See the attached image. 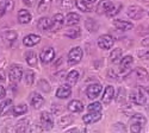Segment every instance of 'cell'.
Returning <instances> with one entry per match:
<instances>
[{"label": "cell", "instance_id": "1", "mask_svg": "<svg viewBox=\"0 0 149 133\" xmlns=\"http://www.w3.org/2000/svg\"><path fill=\"white\" fill-rule=\"evenodd\" d=\"M81 58H82L81 48H79V46L73 48V49L69 51V54H68V64L69 65H75L81 61Z\"/></svg>", "mask_w": 149, "mask_h": 133}, {"label": "cell", "instance_id": "2", "mask_svg": "<svg viewBox=\"0 0 149 133\" xmlns=\"http://www.w3.org/2000/svg\"><path fill=\"white\" fill-rule=\"evenodd\" d=\"M115 44V39L111 34H103L98 39V46L103 50H109Z\"/></svg>", "mask_w": 149, "mask_h": 133}, {"label": "cell", "instance_id": "3", "mask_svg": "<svg viewBox=\"0 0 149 133\" xmlns=\"http://www.w3.org/2000/svg\"><path fill=\"white\" fill-rule=\"evenodd\" d=\"M23 74H24V71L22 69V67L19 65H13V67H11L10 71H8V77H10V81L12 83H17L22 80L23 77Z\"/></svg>", "mask_w": 149, "mask_h": 133}, {"label": "cell", "instance_id": "4", "mask_svg": "<svg viewBox=\"0 0 149 133\" xmlns=\"http://www.w3.org/2000/svg\"><path fill=\"white\" fill-rule=\"evenodd\" d=\"M41 126L42 130H52L54 126V119L53 115L48 112H43L41 114Z\"/></svg>", "mask_w": 149, "mask_h": 133}, {"label": "cell", "instance_id": "5", "mask_svg": "<svg viewBox=\"0 0 149 133\" xmlns=\"http://www.w3.org/2000/svg\"><path fill=\"white\" fill-rule=\"evenodd\" d=\"M100 92H102V84H99V83H92L87 87V89H86L87 98L92 99V100L98 98L99 94H100Z\"/></svg>", "mask_w": 149, "mask_h": 133}, {"label": "cell", "instance_id": "6", "mask_svg": "<svg viewBox=\"0 0 149 133\" xmlns=\"http://www.w3.org/2000/svg\"><path fill=\"white\" fill-rule=\"evenodd\" d=\"M40 58H41L42 63H44V64L50 63L53 59L55 58V51H54V49H53V48H48V49H44L41 52Z\"/></svg>", "mask_w": 149, "mask_h": 133}, {"label": "cell", "instance_id": "7", "mask_svg": "<svg viewBox=\"0 0 149 133\" xmlns=\"http://www.w3.org/2000/svg\"><path fill=\"white\" fill-rule=\"evenodd\" d=\"M127 14H128L131 19L137 20V19H141V18L143 17V10H142L140 6L132 5V6H130V7L128 8Z\"/></svg>", "mask_w": 149, "mask_h": 133}, {"label": "cell", "instance_id": "8", "mask_svg": "<svg viewBox=\"0 0 149 133\" xmlns=\"http://www.w3.org/2000/svg\"><path fill=\"white\" fill-rule=\"evenodd\" d=\"M100 119H102V112H91V113L82 116V121L86 125H90V124L99 121Z\"/></svg>", "mask_w": 149, "mask_h": 133}, {"label": "cell", "instance_id": "9", "mask_svg": "<svg viewBox=\"0 0 149 133\" xmlns=\"http://www.w3.org/2000/svg\"><path fill=\"white\" fill-rule=\"evenodd\" d=\"M113 4L110 1V0H100V3L98 4L97 6V12L99 14H102V13H109V12L111 11V8H112Z\"/></svg>", "mask_w": 149, "mask_h": 133}, {"label": "cell", "instance_id": "10", "mask_svg": "<svg viewBox=\"0 0 149 133\" xmlns=\"http://www.w3.org/2000/svg\"><path fill=\"white\" fill-rule=\"evenodd\" d=\"M63 20H65V18H63V16H62L61 13L55 14L54 18H53V21H52L50 30L52 31H58V30H61L62 26H63V23H65Z\"/></svg>", "mask_w": 149, "mask_h": 133}, {"label": "cell", "instance_id": "11", "mask_svg": "<svg viewBox=\"0 0 149 133\" xmlns=\"http://www.w3.org/2000/svg\"><path fill=\"white\" fill-rule=\"evenodd\" d=\"M70 94H72V88L69 84H62L56 92V96L58 99H67L70 96Z\"/></svg>", "mask_w": 149, "mask_h": 133}, {"label": "cell", "instance_id": "12", "mask_svg": "<svg viewBox=\"0 0 149 133\" xmlns=\"http://www.w3.org/2000/svg\"><path fill=\"white\" fill-rule=\"evenodd\" d=\"M113 96H115V89H113V87H112V86H107V87L105 88V90H104L103 96H102L103 103H105V105L110 103L111 101H112Z\"/></svg>", "mask_w": 149, "mask_h": 133}, {"label": "cell", "instance_id": "13", "mask_svg": "<svg viewBox=\"0 0 149 133\" xmlns=\"http://www.w3.org/2000/svg\"><path fill=\"white\" fill-rule=\"evenodd\" d=\"M40 42H41V37L38 34H33V33L25 36V37H24V41H23L24 45H26V46H35Z\"/></svg>", "mask_w": 149, "mask_h": 133}, {"label": "cell", "instance_id": "14", "mask_svg": "<svg viewBox=\"0 0 149 133\" xmlns=\"http://www.w3.org/2000/svg\"><path fill=\"white\" fill-rule=\"evenodd\" d=\"M113 25L117 30H120V31H128V30H131L134 28L132 23L127 21V20H115Z\"/></svg>", "mask_w": 149, "mask_h": 133}, {"label": "cell", "instance_id": "15", "mask_svg": "<svg viewBox=\"0 0 149 133\" xmlns=\"http://www.w3.org/2000/svg\"><path fill=\"white\" fill-rule=\"evenodd\" d=\"M44 103V99L43 96L38 93H33L31 95V106L33 108H36V110H38V108L42 107V105Z\"/></svg>", "mask_w": 149, "mask_h": 133}, {"label": "cell", "instance_id": "16", "mask_svg": "<svg viewBox=\"0 0 149 133\" xmlns=\"http://www.w3.org/2000/svg\"><path fill=\"white\" fill-rule=\"evenodd\" d=\"M67 108H68L70 112H73V113H79V112H82L84 105H82V102L79 101V100H73V101H70V102L68 103V107H67Z\"/></svg>", "mask_w": 149, "mask_h": 133}, {"label": "cell", "instance_id": "17", "mask_svg": "<svg viewBox=\"0 0 149 133\" xmlns=\"http://www.w3.org/2000/svg\"><path fill=\"white\" fill-rule=\"evenodd\" d=\"M31 20V14L26 10H19L18 12V21L20 24H29Z\"/></svg>", "mask_w": 149, "mask_h": 133}, {"label": "cell", "instance_id": "18", "mask_svg": "<svg viewBox=\"0 0 149 133\" xmlns=\"http://www.w3.org/2000/svg\"><path fill=\"white\" fill-rule=\"evenodd\" d=\"M50 26H52V21H50V19H49L48 17L41 18L38 20V23H37V28H38V30H41V31L50 30Z\"/></svg>", "mask_w": 149, "mask_h": 133}, {"label": "cell", "instance_id": "19", "mask_svg": "<svg viewBox=\"0 0 149 133\" xmlns=\"http://www.w3.org/2000/svg\"><path fill=\"white\" fill-rule=\"evenodd\" d=\"M81 20L80 16L75 12H70V13L67 14L66 17V24L67 25H75V24H79Z\"/></svg>", "mask_w": 149, "mask_h": 133}, {"label": "cell", "instance_id": "20", "mask_svg": "<svg viewBox=\"0 0 149 133\" xmlns=\"http://www.w3.org/2000/svg\"><path fill=\"white\" fill-rule=\"evenodd\" d=\"M147 102V95L143 87H139V90L136 93V103L137 105H144Z\"/></svg>", "mask_w": 149, "mask_h": 133}, {"label": "cell", "instance_id": "21", "mask_svg": "<svg viewBox=\"0 0 149 133\" xmlns=\"http://www.w3.org/2000/svg\"><path fill=\"white\" fill-rule=\"evenodd\" d=\"M57 5L63 10H72L77 5V0H56Z\"/></svg>", "mask_w": 149, "mask_h": 133}, {"label": "cell", "instance_id": "22", "mask_svg": "<svg viewBox=\"0 0 149 133\" xmlns=\"http://www.w3.org/2000/svg\"><path fill=\"white\" fill-rule=\"evenodd\" d=\"M50 7H52V0H41L38 7H37V11H38V13H45V12L50 10Z\"/></svg>", "mask_w": 149, "mask_h": 133}, {"label": "cell", "instance_id": "23", "mask_svg": "<svg viewBox=\"0 0 149 133\" xmlns=\"http://www.w3.org/2000/svg\"><path fill=\"white\" fill-rule=\"evenodd\" d=\"M146 118L142 115V114H134L131 118H130V125H141V126H144L146 125Z\"/></svg>", "mask_w": 149, "mask_h": 133}, {"label": "cell", "instance_id": "24", "mask_svg": "<svg viewBox=\"0 0 149 133\" xmlns=\"http://www.w3.org/2000/svg\"><path fill=\"white\" fill-rule=\"evenodd\" d=\"M134 62V58L131 56H125L124 58L120 59V71H125L130 68V65Z\"/></svg>", "mask_w": 149, "mask_h": 133}, {"label": "cell", "instance_id": "25", "mask_svg": "<svg viewBox=\"0 0 149 133\" xmlns=\"http://www.w3.org/2000/svg\"><path fill=\"white\" fill-rule=\"evenodd\" d=\"M134 75L136 76V79L140 80V81H146L148 80V71L144 68H137L134 71Z\"/></svg>", "mask_w": 149, "mask_h": 133}, {"label": "cell", "instance_id": "26", "mask_svg": "<svg viewBox=\"0 0 149 133\" xmlns=\"http://www.w3.org/2000/svg\"><path fill=\"white\" fill-rule=\"evenodd\" d=\"M3 37L5 39V42H10V43H13L17 41V33L15 31H12V30H7L3 33Z\"/></svg>", "mask_w": 149, "mask_h": 133}, {"label": "cell", "instance_id": "27", "mask_svg": "<svg viewBox=\"0 0 149 133\" xmlns=\"http://www.w3.org/2000/svg\"><path fill=\"white\" fill-rule=\"evenodd\" d=\"M85 26L90 32H95L98 30V23L92 18H87L85 21Z\"/></svg>", "mask_w": 149, "mask_h": 133}, {"label": "cell", "instance_id": "28", "mask_svg": "<svg viewBox=\"0 0 149 133\" xmlns=\"http://www.w3.org/2000/svg\"><path fill=\"white\" fill-rule=\"evenodd\" d=\"M12 8V0H5L0 3V17H3L7 11Z\"/></svg>", "mask_w": 149, "mask_h": 133}, {"label": "cell", "instance_id": "29", "mask_svg": "<svg viewBox=\"0 0 149 133\" xmlns=\"http://www.w3.org/2000/svg\"><path fill=\"white\" fill-rule=\"evenodd\" d=\"M80 33H81V30L79 28H74V29L67 30L65 32V36H66V37H68V38H70V39H75V38H78L80 36Z\"/></svg>", "mask_w": 149, "mask_h": 133}, {"label": "cell", "instance_id": "30", "mask_svg": "<svg viewBox=\"0 0 149 133\" xmlns=\"http://www.w3.org/2000/svg\"><path fill=\"white\" fill-rule=\"evenodd\" d=\"M25 59H26V62H28L29 65H31V67L36 65V63H37V55H36V52L35 51H28L25 54Z\"/></svg>", "mask_w": 149, "mask_h": 133}, {"label": "cell", "instance_id": "31", "mask_svg": "<svg viewBox=\"0 0 149 133\" xmlns=\"http://www.w3.org/2000/svg\"><path fill=\"white\" fill-rule=\"evenodd\" d=\"M122 55H123V51L120 49H113L110 55V61L113 62V63H117L118 61H120Z\"/></svg>", "mask_w": 149, "mask_h": 133}, {"label": "cell", "instance_id": "32", "mask_svg": "<svg viewBox=\"0 0 149 133\" xmlns=\"http://www.w3.org/2000/svg\"><path fill=\"white\" fill-rule=\"evenodd\" d=\"M28 112V106L25 103H20L18 106H16L13 108V115L15 116H18V115H23Z\"/></svg>", "mask_w": 149, "mask_h": 133}, {"label": "cell", "instance_id": "33", "mask_svg": "<svg viewBox=\"0 0 149 133\" xmlns=\"http://www.w3.org/2000/svg\"><path fill=\"white\" fill-rule=\"evenodd\" d=\"M28 126H29V120L28 119H23L20 121H18L17 126H16V132L18 133H23L28 130Z\"/></svg>", "mask_w": 149, "mask_h": 133}, {"label": "cell", "instance_id": "34", "mask_svg": "<svg viewBox=\"0 0 149 133\" xmlns=\"http://www.w3.org/2000/svg\"><path fill=\"white\" fill-rule=\"evenodd\" d=\"M77 6H78L81 11H84V12H90V11L92 10V7H93V5H90V4H87V3H85L84 0L77 1Z\"/></svg>", "mask_w": 149, "mask_h": 133}, {"label": "cell", "instance_id": "35", "mask_svg": "<svg viewBox=\"0 0 149 133\" xmlns=\"http://www.w3.org/2000/svg\"><path fill=\"white\" fill-rule=\"evenodd\" d=\"M73 123V116L72 115H63L60 120V126L61 127H66Z\"/></svg>", "mask_w": 149, "mask_h": 133}, {"label": "cell", "instance_id": "36", "mask_svg": "<svg viewBox=\"0 0 149 133\" xmlns=\"http://www.w3.org/2000/svg\"><path fill=\"white\" fill-rule=\"evenodd\" d=\"M67 81L69 82V83H75L77 81H78V79H79V72L77 71V70H72L69 74L67 75Z\"/></svg>", "mask_w": 149, "mask_h": 133}, {"label": "cell", "instance_id": "37", "mask_svg": "<svg viewBox=\"0 0 149 133\" xmlns=\"http://www.w3.org/2000/svg\"><path fill=\"white\" fill-rule=\"evenodd\" d=\"M35 81V72L32 70H26L25 71V83L28 86H31Z\"/></svg>", "mask_w": 149, "mask_h": 133}, {"label": "cell", "instance_id": "38", "mask_svg": "<svg viewBox=\"0 0 149 133\" xmlns=\"http://www.w3.org/2000/svg\"><path fill=\"white\" fill-rule=\"evenodd\" d=\"M38 88H40L42 92H44V93H49V92H50V84L48 83L47 80H40V82H38Z\"/></svg>", "mask_w": 149, "mask_h": 133}, {"label": "cell", "instance_id": "39", "mask_svg": "<svg viewBox=\"0 0 149 133\" xmlns=\"http://www.w3.org/2000/svg\"><path fill=\"white\" fill-rule=\"evenodd\" d=\"M88 111L90 112H102V103L100 102H92L88 105Z\"/></svg>", "mask_w": 149, "mask_h": 133}, {"label": "cell", "instance_id": "40", "mask_svg": "<svg viewBox=\"0 0 149 133\" xmlns=\"http://www.w3.org/2000/svg\"><path fill=\"white\" fill-rule=\"evenodd\" d=\"M124 98H125V89L123 87H120L117 92V95H116V101L119 103V102H123L124 101Z\"/></svg>", "mask_w": 149, "mask_h": 133}, {"label": "cell", "instance_id": "41", "mask_svg": "<svg viewBox=\"0 0 149 133\" xmlns=\"http://www.w3.org/2000/svg\"><path fill=\"white\" fill-rule=\"evenodd\" d=\"M122 10V4H118V5H115L113 4V6H112V8H111V11L107 13V16L109 17H113V16H116L118 12Z\"/></svg>", "mask_w": 149, "mask_h": 133}, {"label": "cell", "instance_id": "42", "mask_svg": "<svg viewBox=\"0 0 149 133\" xmlns=\"http://www.w3.org/2000/svg\"><path fill=\"white\" fill-rule=\"evenodd\" d=\"M11 103H12V100H11V99L4 100L1 103H0V113H1L3 111H5V108H7V107H8Z\"/></svg>", "mask_w": 149, "mask_h": 133}, {"label": "cell", "instance_id": "43", "mask_svg": "<svg viewBox=\"0 0 149 133\" xmlns=\"http://www.w3.org/2000/svg\"><path fill=\"white\" fill-rule=\"evenodd\" d=\"M142 127H143V126L137 125V124H135V125H130V130H131L132 132H141V131H142Z\"/></svg>", "mask_w": 149, "mask_h": 133}, {"label": "cell", "instance_id": "44", "mask_svg": "<svg viewBox=\"0 0 149 133\" xmlns=\"http://www.w3.org/2000/svg\"><path fill=\"white\" fill-rule=\"evenodd\" d=\"M55 77H56V80H63V79H66V72H65V70H62V71H60V72H56Z\"/></svg>", "mask_w": 149, "mask_h": 133}, {"label": "cell", "instance_id": "45", "mask_svg": "<svg viewBox=\"0 0 149 133\" xmlns=\"http://www.w3.org/2000/svg\"><path fill=\"white\" fill-rule=\"evenodd\" d=\"M113 130H115V131H118V132H119V131H122V132H125V131H127V128L123 126V124H119V123L115 125V128H113Z\"/></svg>", "mask_w": 149, "mask_h": 133}, {"label": "cell", "instance_id": "46", "mask_svg": "<svg viewBox=\"0 0 149 133\" xmlns=\"http://www.w3.org/2000/svg\"><path fill=\"white\" fill-rule=\"evenodd\" d=\"M52 108H53V112H54V113H58V112H60V110H61V108H60V105H56V103H55V105H53V107H52Z\"/></svg>", "mask_w": 149, "mask_h": 133}, {"label": "cell", "instance_id": "47", "mask_svg": "<svg viewBox=\"0 0 149 133\" xmlns=\"http://www.w3.org/2000/svg\"><path fill=\"white\" fill-rule=\"evenodd\" d=\"M130 101H132L134 103H136V93L135 92H131L130 93Z\"/></svg>", "mask_w": 149, "mask_h": 133}, {"label": "cell", "instance_id": "48", "mask_svg": "<svg viewBox=\"0 0 149 133\" xmlns=\"http://www.w3.org/2000/svg\"><path fill=\"white\" fill-rule=\"evenodd\" d=\"M23 3L25 4L26 6H32V4H33V0H23Z\"/></svg>", "mask_w": 149, "mask_h": 133}, {"label": "cell", "instance_id": "49", "mask_svg": "<svg viewBox=\"0 0 149 133\" xmlns=\"http://www.w3.org/2000/svg\"><path fill=\"white\" fill-rule=\"evenodd\" d=\"M5 93H6L5 88H4L3 86H0V98H3V96L5 95Z\"/></svg>", "mask_w": 149, "mask_h": 133}, {"label": "cell", "instance_id": "50", "mask_svg": "<svg viewBox=\"0 0 149 133\" xmlns=\"http://www.w3.org/2000/svg\"><path fill=\"white\" fill-rule=\"evenodd\" d=\"M85 3H87V4H90V5H94V3L97 1V0H84Z\"/></svg>", "mask_w": 149, "mask_h": 133}, {"label": "cell", "instance_id": "51", "mask_svg": "<svg viewBox=\"0 0 149 133\" xmlns=\"http://www.w3.org/2000/svg\"><path fill=\"white\" fill-rule=\"evenodd\" d=\"M5 81V76L1 74V72H0V82H4Z\"/></svg>", "mask_w": 149, "mask_h": 133}, {"label": "cell", "instance_id": "52", "mask_svg": "<svg viewBox=\"0 0 149 133\" xmlns=\"http://www.w3.org/2000/svg\"><path fill=\"white\" fill-rule=\"evenodd\" d=\"M68 132H79V130L78 128H70V130H68Z\"/></svg>", "mask_w": 149, "mask_h": 133}, {"label": "cell", "instance_id": "53", "mask_svg": "<svg viewBox=\"0 0 149 133\" xmlns=\"http://www.w3.org/2000/svg\"><path fill=\"white\" fill-rule=\"evenodd\" d=\"M140 1H142V3H149V0H140Z\"/></svg>", "mask_w": 149, "mask_h": 133}, {"label": "cell", "instance_id": "54", "mask_svg": "<svg viewBox=\"0 0 149 133\" xmlns=\"http://www.w3.org/2000/svg\"><path fill=\"white\" fill-rule=\"evenodd\" d=\"M147 92H148V94H149V87H148V88H147Z\"/></svg>", "mask_w": 149, "mask_h": 133}, {"label": "cell", "instance_id": "55", "mask_svg": "<svg viewBox=\"0 0 149 133\" xmlns=\"http://www.w3.org/2000/svg\"><path fill=\"white\" fill-rule=\"evenodd\" d=\"M148 14H149V10H148Z\"/></svg>", "mask_w": 149, "mask_h": 133}]
</instances>
